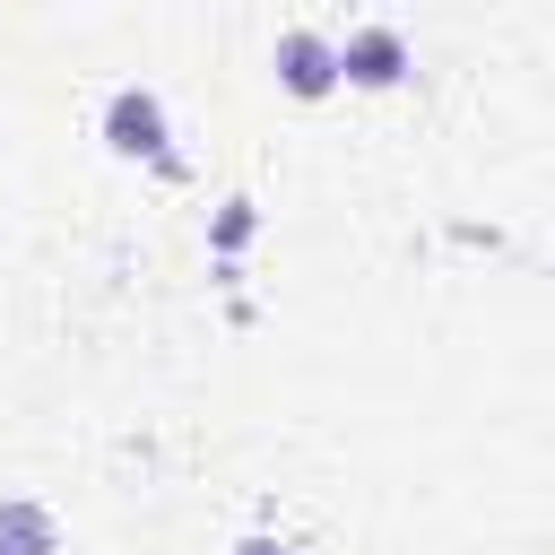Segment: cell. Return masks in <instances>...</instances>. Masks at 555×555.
<instances>
[{
	"label": "cell",
	"mask_w": 555,
	"mask_h": 555,
	"mask_svg": "<svg viewBox=\"0 0 555 555\" xmlns=\"http://www.w3.org/2000/svg\"><path fill=\"white\" fill-rule=\"evenodd\" d=\"M269 61H278V87H286V95H330V87H338V43L312 35V26H286Z\"/></svg>",
	"instance_id": "obj_1"
},
{
	"label": "cell",
	"mask_w": 555,
	"mask_h": 555,
	"mask_svg": "<svg viewBox=\"0 0 555 555\" xmlns=\"http://www.w3.org/2000/svg\"><path fill=\"white\" fill-rule=\"evenodd\" d=\"M104 139H113L121 156H165V104H156L147 87H121V95L104 104Z\"/></svg>",
	"instance_id": "obj_2"
},
{
	"label": "cell",
	"mask_w": 555,
	"mask_h": 555,
	"mask_svg": "<svg viewBox=\"0 0 555 555\" xmlns=\"http://www.w3.org/2000/svg\"><path fill=\"white\" fill-rule=\"evenodd\" d=\"M399 69H408L399 26H356V35L338 43V78H356V87H390Z\"/></svg>",
	"instance_id": "obj_3"
},
{
	"label": "cell",
	"mask_w": 555,
	"mask_h": 555,
	"mask_svg": "<svg viewBox=\"0 0 555 555\" xmlns=\"http://www.w3.org/2000/svg\"><path fill=\"white\" fill-rule=\"evenodd\" d=\"M52 512L43 503H0V555H52Z\"/></svg>",
	"instance_id": "obj_4"
},
{
	"label": "cell",
	"mask_w": 555,
	"mask_h": 555,
	"mask_svg": "<svg viewBox=\"0 0 555 555\" xmlns=\"http://www.w3.org/2000/svg\"><path fill=\"white\" fill-rule=\"evenodd\" d=\"M234 555H295V546H278V538H243Z\"/></svg>",
	"instance_id": "obj_5"
}]
</instances>
